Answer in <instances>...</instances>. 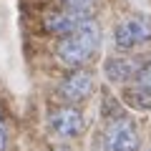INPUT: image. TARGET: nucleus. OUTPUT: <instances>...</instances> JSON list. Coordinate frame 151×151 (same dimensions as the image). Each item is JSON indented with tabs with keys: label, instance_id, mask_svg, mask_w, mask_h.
<instances>
[{
	"label": "nucleus",
	"instance_id": "nucleus-1",
	"mask_svg": "<svg viewBox=\"0 0 151 151\" xmlns=\"http://www.w3.org/2000/svg\"><path fill=\"white\" fill-rule=\"evenodd\" d=\"M98 45H101V28L96 20H88L70 35L60 38L58 45H55V55L63 65L76 70V68H83L96 55Z\"/></svg>",
	"mask_w": 151,
	"mask_h": 151
},
{
	"label": "nucleus",
	"instance_id": "nucleus-2",
	"mask_svg": "<svg viewBox=\"0 0 151 151\" xmlns=\"http://www.w3.org/2000/svg\"><path fill=\"white\" fill-rule=\"evenodd\" d=\"M139 129L129 116H116L106 124L103 149L106 151H139Z\"/></svg>",
	"mask_w": 151,
	"mask_h": 151
},
{
	"label": "nucleus",
	"instance_id": "nucleus-3",
	"mask_svg": "<svg viewBox=\"0 0 151 151\" xmlns=\"http://www.w3.org/2000/svg\"><path fill=\"white\" fill-rule=\"evenodd\" d=\"M149 40H151V18L146 15H131L121 20L113 30V43L119 50H131Z\"/></svg>",
	"mask_w": 151,
	"mask_h": 151
},
{
	"label": "nucleus",
	"instance_id": "nucleus-4",
	"mask_svg": "<svg viewBox=\"0 0 151 151\" xmlns=\"http://www.w3.org/2000/svg\"><path fill=\"white\" fill-rule=\"evenodd\" d=\"M93 20L91 18V8H60V10L50 13L48 18H45V28H48L50 33H55V35L65 38L70 35L73 30H78V28L83 25V23Z\"/></svg>",
	"mask_w": 151,
	"mask_h": 151
},
{
	"label": "nucleus",
	"instance_id": "nucleus-5",
	"mask_svg": "<svg viewBox=\"0 0 151 151\" xmlns=\"http://www.w3.org/2000/svg\"><path fill=\"white\" fill-rule=\"evenodd\" d=\"M48 126L58 139H76V136L83 131L86 121H83V113L73 106H60L55 108L48 116Z\"/></svg>",
	"mask_w": 151,
	"mask_h": 151
},
{
	"label": "nucleus",
	"instance_id": "nucleus-6",
	"mask_svg": "<svg viewBox=\"0 0 151 151\" xmlns=\"http://www.w3.org/2000/svg\"><path fill=\"white\" fill-rule=\"evenodd\" d=\"M58 93H60V98L68 101V103L86 101V98L93 93V73L86 70V68H76L73 73H68L63 81H60Z\"/></svg>",
	"mask_w": 151,
	"mask_h": 151
},
{
	"label": "nucleus",
	"instance_id": "nucleus-7",
	"mask_svg": "<svg viewBox=\"0 0 151 151\" xmlns=\"http://www.w3.org/2000/svg\"><path fill=\"white\" fill-rule=\"evenodd\" d=\"M129 101H134L136 108H151V60L139 68L134 88L129 91Z\"/></svg>",
	"mask_w": 151,
	"mask_h": 151
},
{
	"label": "nucleus",
	"instance_id": "nucleus-8",
	"mask_svg": "<svg viewBox=\"0 0 151 151\" xmlns=\"http://www.w3.org/2000/svg\"><path fill=\"white\" fill-rule=\"evenodd\" d=\"M103 70H106V78H108V81H113V83H126V81H134V78H136L139 65H136V60H131V58L113 55V58L106 60Z\"/></svg>",
	"mask_w": 151,
	"mask_h": 151
},
{
	"label": "nucleus",
	"instance_id": "nucleus-9",
	"mask_svg": "<svg viewBox=\"0 0 151 151\" xmlns=\"http://www.w3.org/2000/svg\"><path fill=\"white\" fill-rule=\"evenodd\" d=\"M63 8H91L93 0H60Z\"/></svg>",
	"mask_w": 151,
	"mask_h": 151
},
{
	"label": "nucleus",
	"instance_id": "nucleus-10",
	"mask_svg": "<svg viewBox=\"0 0 151 151\" xmlns=\"http://www.w3.org/2000/svg\"><path fill=\"white\" fill-rule=\"evenodd\" d=\"M5 149H8V126L0 116V151H5Z\"/></svg>",
	"mask_w": 151,
	"mask_h": 151
},
{
	"label": "nucleus",
	"instance_id": "nucleus-11",
	"mask_svg": "<svg viewBox=\"0 0 151 151\" xmlns=\"http://www.w3.org/2000/svg\"><path fill=\"white\" fill-rule=\"evenodd\" d=\"M53 151H68V149H53Z\"/></svg>",
	"mask_w": 151,
	"mask_h": 151
}]
</instances>
